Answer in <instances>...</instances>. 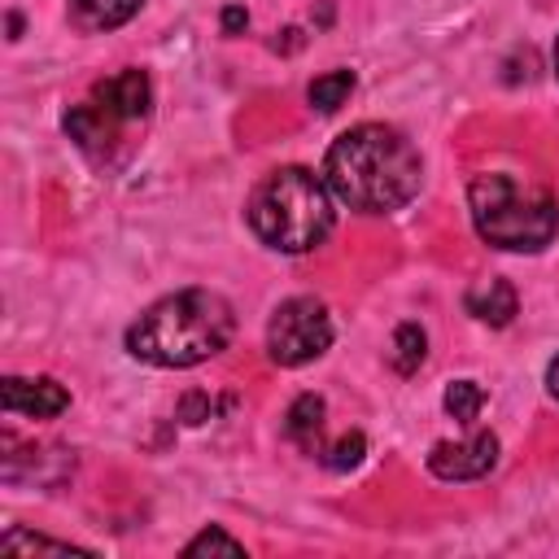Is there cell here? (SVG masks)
I'll return each mask as SVG.
<instances>
[{"mask_svg": "<svg viewBox=\"0 0 559 559\" xmlns=\"http://www.w3.org/2000/svg\"><path fill=\"white\" fill-rule=\"evenodd\" d=\"M323 183L358 214H393L415 201L424 183L419 148L384 122H358L341 131L323 157Z\"/></svg>", "mask_w": 559, "mask_h": 559, "instance_id": "6da1fadb", "label": "cell"}, {"mask_svg": "<svg viewBox=\"0 0 559 559\" xmlns=\"http://www.w3.org/2000/svg\"><path fill=\"white\" fill-rule=\"evenodd\" d=\"M236 332L231 301L210 288H179L162 301H153L131 328H127V354L148 367H197L227 349Z\"/></svg>", "mask_w": 559, "mask_h": 559, "instance_id": "7a4b0ae2", "label": "cell"}, {"mask_svg": "<svg viewBox=\"0 0 559 559\" xmlns=\"http://www.w3.org/2000/svg\"><path fill=\"white\" fill-rule=\"evenodd\" d=\"M332 188L306 166H275L249 192L245 218L253 236L275 253H310L332 231Z\"/></svg>", "mask_w": 559, "mask_h": 559, "instance_id": "3957f363", "label": "cell"}, {"mask_svg": "<svg viewBox=\"0 0 559 559\" xmlns=\"http://www.w3.org/2000/svg\"><path fill=\"white\" fill-rule=\"evenodd\" d=\"M467 205L480 240L507 253H537L559 231V201L550 197V188L507 170L476 175L467 188Z\"/></svg>", "mask_w": 559, "mask_h": 559, "instance_id": "277c9868", "label": "cell"}, {"mask_svg": "<svg viewBox=\"0 0 559 559\" xmlns=\"http://www.w3.org/2000/svg\"><path fill=\"white\" fill-rule=\"evenodd\" d=\"M332 345V319L319 297H288L266 323V349L280 367H301Z\"/></svg>", "mask_w": 559, "mask_h": 559, "instance_id": "5b68a950", "label": "cell"}, {"mask_svg": "<svg viewBox=\"0 0 559 559\" xmlns=\"http://www.w3.org/2000/svg\"><path fill=\"white\" fill-rule=\"evenodd\" d=\"M498 463V437L493 432H467L463 441H437L428 450V472L441 480H476L493 472Z\"/></svg>", "mask_w": 559, "mask_h": 559, "instance_id": "8992f818", "label": "cell"}, {"mask_svg": "<svg viewBox=\"0 0 559 559\" xmlns=\"http://www.w3.org/2000/svg\"><path fill=\"white\" fill-rule=\"evenodd\" d=\"M0 406L9 415H26V419H52L70 406V393L52 380V376H9L0 384Z\"/></svg>", "mask_w": 559, "mask_h": 559, "instance_id": "52a82bcc", "label": "cell"}, {"mask_svg": "<svg viewBox=\"0 0 559 559\" xmlns=\"http://www.w3.org/2000/svg\"><path fill=\"white\" fill-rule=\"evenodd\" d=\"M92 100L114 118V122H135L148 114V100H153V87H148V74L144 70H122L105 83H96Z\"/></svg>", "mask_w": 559, "mask_h": 559, "instance_id": "ba28073f", "label": "cell"}, {"mask_svg": "<svg viewBox=\"0 0 559 559\" xmlns=\"http://www.w3.org/2000/svg\"><path fill=\"white\" fill-rule=\"evenodd\" d=\"M284 432H288V441H297L306 454H319L323 445H319V437H323V397L319 393H301L293 406H288V415H284Z\"/></svg>", "mask_w": 559, "mask_h": 559, "instance_id": "9c48e42d", "label": "cell"}, {"mask_svg": "<svg viewBox=\"0 0 559 559\" xmlns=\"http://www.w3.org/2000/svg\"><path fill=\"white\" fill-rule=\"evenodd\" d=\"M144 9V0H70V17L83 31H114L131 22Z\"/></svg>", "mask_w": 559, "mask_h": 559, "instance_id": "30bf717a", "label": "cell"}, {"mask_svg": "<svg viewBox=\"0 0 559 559\" xmlns=\"http://www.w3.org/2000/svg\"><path fill=\"white\" fill-rule=\"evenodd\" d=\"M467 310L489 328H507L515 319V288L507 280H489L485 288L467 293Z\"/></svg>", "mask_w": 559, "mask_h": 559, "instance_id": "8fae6325", "label": "cell"}, {"mask_svg": "<svg viewBox=\"0 0 559 559\" xmlns=\"http://www.w3.org/2000/svg\"><path fill=\"white\" fill-rule=\"evenodd\" d=\"M424 354H428L424 328H419V323H402V328L393 332V354H389L393 371H397V376H415L419 362H424Z\"/></svg>", "mask_w": 559, "mask_h": 559, "instance_id": "7c38bea8", "label": "cell"}, {"mask_svg": "<svg viewBox=\"0 0 559 559\" xmlns=\"http://www.w3.org/2000/svg\"><path fill=\"white\" fill-rule=\"evenodd\" d=\"M349 92H354V70H328V74H319L314 83H310V105L319 109V114H336L345 100H349Z\"/></svg>", "mask_w": 559, "mask_h": 559, "instance_id": "4fadbf2b", "label": "cell"}, {"mask_svg": "<svg viewBox=\"0 0 559 559\" xmlns=\"http://www.w3.org/2000/svg\"><path fill=\"white\" fill-rule=\"evenodd\" d=\"M441 406H445V415H450V419L472 424V419L480 415V406H485V389H480L476 380H454V384H445Z\"/></svg>", "mask_w": 559, "mask_h": 559, "instance_id": "5bb4252c", "label": "cell"}, {"mask_svg": "<svg viewBox=\"0 0 559 559\" xmlns=\"http://www.w3.org/2000/svg\"><path fill=\"white\" fill-rule=\"evenodd\" d=\"M362 454H367V437H362V432H345V437H336L319 459H323L332 472H349V467L362 463Z\"/></svg>", "mask_w": 559, "mask_h": 559, "instance_id": "9a60e30c", "label": "cell"}, {"mask_svg": "<svg viewBox=\"0 0 559 559\" xmlns=\"http://www.w3.org/2000/svg\"><path fill=\"white\" fill-rule=\"evenodd\" d=\"M183 555H188V559H197V555H245V542H236L231 533H223L218 524H210V528H201V533L183 546Z\"/></svg>", "mask_w": 559, "mask_h": 559, "instance_id": "2e32d148", "label": "cell"}, {"mask_svg": "<svg viewBox=\"0 0 559 559\" xmlns=\"http://www.w3.org/2000/svg\"><path fill=\"white\" fill-rule=\"evenodd\" d=\"M0 550H9V555H17V550H52V555H70V550H79V546H70V542H48V537H39V533H22V528H13V533H4Z\"/></svg>", "mask_w": 559, "mask_h": 559, "instance_id": "e0dca14e", "label": "cell"}, {"mask_svg": "<svg viewBox=\"0 0 559 559\" xmlns=\"http://www.w3.org/2000/svg\"><path fill=\"white\" fill-rule=\"evenodd\" d=\"M210 415H214L210 393H183V402H179V419L183 424H205Z\"/></svg>", "mask_w": 559, "mask_h": 559, "instance_id": "ac0fdd59", "label": "cell"}, {"mask_svg": "<svg viewBox=\"0 0 559 559\" xmlns=\"http://www.w3.org/2000/svg\"><path fill=\"white\" fill-rule=\"evenodd\" d=\"M245 26H249V13H245L240 4L223 9V31H227V35H236V31H245Z\"/></svg>", "mask_w": 559, "mask_h": 559, "instance_id": "d6986e66", "label": "cell"}, {"mask_svg": "<svg viewBox=\"0 0 559 559\" xmlns=\"http://www.w3.org/2000/svg\"><path fill=\"white\" fill-rule=\"evenodd\" d=\"M546 384H550V393L559 397V358H555V362L546 367Z\"/></svg>", "mask_w": 559, "mask_h": 559, "instance_id": "ffe728a7", "label": "cell"}, {"mask_svg": "<svg viewBox=\"0 0 559 559\" xmlns=\"http://www.w3.org/2000/svg\"><path fill=\"white\" fill-rule=\"evenodd\" d=\"M555 70H559V39H555Z\"/></svg>", "mask_w": 559, "mask_h": 559, "instance_id": "44dd1931", "label": "cell"}]
</instances>
